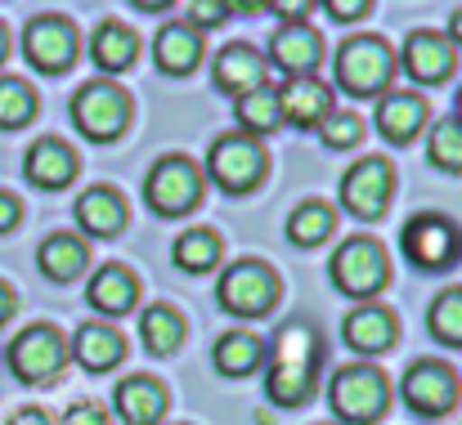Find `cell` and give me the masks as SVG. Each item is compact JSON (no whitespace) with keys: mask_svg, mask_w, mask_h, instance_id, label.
Segmentation results:
<instances>
[{"mask_svg":"<svg viewBox=\"0 0 462 425\" xmlns=\"http://www.w3.org/2000/svg\"><path fill=\"white\" fill-rule=\"evenodd\" d=\"M314 363H319V336L306 322H288L274 336V363L265 372V394L279 408H301L314 390Z\"/></svg>","mask_w":462,"mask_h":425,"instance_id":"cell-1","label":"cell"},{"mask_svg":"<svg viewBox=\"0 0 462 425\" xmlns=\"http://www.w3.org/2000/svg\"><path fill=\"white\" fill-rule=\"evenodd\" d=\"M332 72H337V86L346 95H382V86L395 72V54H391V45L382 36L359 32V36H346L341 41Z\"/></svg>","mask_w":462,"mask_h":425,"instance_id":"cell-2","label":"cell"},{"mask_svg":"<svg viewBox=\"0 0 462 425\" xmlns=\"http://www.w3.org/2000/svg\"><path fill=\"white\" fill-rule=\"evenodd\" d=\"M328 403H332L337 421L373 425L382 412H386V403H391V385H386V376H382L377 367L355 363V367H341V372L332 376V385H328Z\"/></svg>","mask_w":462,"mask_h":425,"instance_id":"cell-3","label":"cell"},{"mask_svg":"<svg viewBox=\"0 0 462 425\" xmlns=\"http://www.w3.org/2000/svg\"><path fill=\"white\" fill-rule=\"evenodd\" d=\"M328 274H332L337 291H346L355 300H368V295H377L382 286L391 283V260H386L382 242H373V238H346L332 251Z\"/></svg>","mask_w":462,"mask_h":425,"instance_id":"cell-4","label":"cell"},{"mask_svg":"<svg viewBox=\"0 0 462 425\" xmlns=\"http://www.w3.org/2000/svg\"><path fill=\"white\" fill-rule=\"evenodd\" d=\"M131 122V95L113 81H86L72 95V126L95 143L117 140Z\"/></svg>","mask_w":462,"mask_h":425,"instance_id":"cell-5","label":"cell"},{"mask_svg":"<svg viewBox=\"0 0 462 425\" xmlns=\"http://www.w3.org/2000/svg\"><path fill=\"white\" fill-rule=\"evenodd\" d=\"M144 197L157 215H184L198 206L202 197V166L184 152H171V157H157L149 179H144Z\"/></svg>","mask_w":462,"mask_h":425,"instance_id":"cell-6","label":"cell"},{"mask_svg":"<svg viewBox=\"0 0 462 425\" xmlns=\"http://www.w3.org/2000/svg\"><path fill=\"white\" fill-rule=\"evenodd\" d=\"M207 175L225 193H252L265 179V148L256 135H220L207 152Z\"/></svg>","mask_w":462,"mask_h":425,"instance_id":"cell-7","label":"cell"},{"mask_svg":"<svg viewBox=\"0 0 462 425\" xmlns=\"http://www.w3.org/2000/svg\"><path fill=\"white\" fill-rule=\"evenodd\" d=\"M400 247H404V260L413 269H427V274H440L449 269L462 256V233L458 224H449L445 215H413L400 233Z\"/></svg>","mask_w":462,"mask_h":425,"instance_id":"cell-8","label":"cell"},{"mask_svg":"<svg viewBox=\"0 0 462 425\" xmlns=\"http://www.w3.org/2000/svg\"><path fill=\"white\" fill-rule=\"evenodd\" d=\"M63 363H68V340L50 322H32L27 331H18L9 340V372L27 385H41V381L59 376Z\"/></svg>","mask_w":462,"mask_h":425,"instance_id":"cell-9","label":"cell"},{"mask_svg":"<svg viewBox=\"0 0 462 425\" xmlns=\"http://www.w3.org/2000/svg\"><path fill=\"white\" fill-rule=\"evenodd\" d=\"M216 300L225 313H238V318H261L274 300H279V278L270 265L261 260H238L225 269V278L216 283Z\"/></svg>","mask_w":462,"mask_h":425,"instance_id":"cell-10","label":"cell"},{"mask_svg":"<svg viewBox=\"0 0 462 425\" xmlns=\"http://www.w3.org/2000/svg\"><path fill=\"white\" fill-rule=\"evenodd\" d=\"M23 54L36 72L59 77L77 59V27L68 18H59V14H41L23 27Z\"/></svg>","mask_w":462,"mask_h":425,"instance_id":"cell-11","label":"cell"},{"mask_svg":"<svg viewBox=\"0 0 462 425\" xmlns=\"http://www.w3.org/2000/svg\"><path fill=\"white\" fill-rule=\"evenodd\" d=\"M458 390L462 385H458V376H454V367L440 363V358L413 363V367L404 372V385H400L409 412H418V417H445V412H454Z\"/></svg>","mask_w":462,"mask_h":425,"instance_id":"cell-12","label":"cell"},{"mask_svg":"<svg viewBox=\"0 0 462 425\" xmlns=\"http://www.w3.org/2000/svg\"><path fill=\"white\" fill-rule=\"evenodd\" d=\"M391 184H395L391 161L364 157V161H355V166L341 175V206H346L350 215H359V220H377V215L386 211V202H391Z\"/></svg>","mask_w":462,"mask_h":425,"instance_id":"cell-13","label":"cell"},{"mask_svg":"<svg viewBox=\"0 0 462 425\" xmlns=\"http://www.w3.org/2000/svg\"><path fill=\"white\" fill-rule=\"evenodd\" d=\"M400 63H404V72H409L418 86H436V81H445V77L454 72L458 54H454V41H449L445 32H413V36L404 41Z\"/></svg>","mask_w":462,"mask_h":425,"instance_id":"cell-14","label":"cell"},{"mask_svg":"<svg viewBox=\"0 0 462 425\" xmlns=\"http://www.w3.org/2000/svg\"><path fill=\"white\" fill-rule=\"evenodd\" d=\"M279 113L283 122H292L297 131H319L323 117L332 113V90L319 77H292L279 90Z\"/></svg>","mask_w":462,"mask_h":425,"instance_id":"cell-15","label":"cell"},{"mask_svg":"<svg viewBox=\"0 0 462 425\" xmlns=\"http://www.w3.org/2000/svg\"><path fill=\"white\" fill-rule=\"evenodd\" d=\"M270 59H274V68H283L288 77H314V68H319V59H323V36H319L314 27H306V23H288V27L274 32Z\"/></svg>","mask_w":462,"mask_h":425,"instance_id":"cell-16","label":"cell"},{"mask_svg":"<svg viewBox=\"0 0 462 425\" xmlns=\"http://www.w3.org/2000/svg\"><path fill=\"white\" fill-rule=\"evenodd\" d=\"M72 211H77V224H81L86 238H113V233L126 229V197L117 188H108V184L86 188Z\"/></svg>","mask_w":462,"mask_h":425,"instance_id":"cell-17","label":"cell"},{"mask_svg":"<svg viewBox=\"0 0 462 425\" xmlns=\"http://www.w3.org/2000/svg\"><path fill=\"white\" fill-rule=\"evenodd\" d=\"M23 175L36 188H63L77 175V152L63 140H54V135H41V140L27 148V157H23Z\"/></svg>","mask_w":462,"mask_h":425,"instance_id":"cell-18","label":"cell"},{"mask_svg":"<svg viewBox=\"0 0 462 425\" xmlns=\"http://www.w3.org/2000/svg\"><path fill=\"white\" fill-rule=\"evenodd\" d=\"M211 77H216V90H225V95L238 99V95L265 86V59H261L252 45H225V50L216 54Z\"/></svg>","mask_w":462,"mask_h":425,"instance_id":"cell-19","label":"cell"},{"mask_svg":"<svg viewBox=\"0 0 462 425\" xmlns=\"http://www.w3.org/2000/svg\"><path fill=\"white\" fill-rule=\"evenodd\" d=\"M341 336H346V345L359 349V354H386V349L395 345V318H391V309H382V304H359L355 313H346Z\"/></svg>","mask_w":462,"mask_h":425,"instance_id":"cell-20","label":"cell"},{"mask_svg":"<svg viewBox=\"0 0 462 425\" xmlns=\"http://www.w3.org/2000/svg\"><path fill=\"white\" fill-rule=\"evenodd\" d=\"M153 59H157L162 72L189 77V72L202 63V32L189 27V23H166L153 41Z\"/></svg>","mask_w":462,"mask_h":425,"instance_id":"cell-21","label":"cell"},{"mask_svg":"<svg viewBox=\"0 0 462 425\" xmlns=\"http://www.w3.org/2000/svg\"><path fill=\"white\" fill-rule=\"evenodd\" d=\"M68 354H72L86 372H113V367L122 363V354H126V340H122L108 322H86V327H77Z\"/></svg>","mask_w":462,"mask_h":425,"instance_id":"cell-22","label":"cell"},{"mask_svg":"<svg viewBox=\"0 0 462 425\" xmlns=\"http://www.w3.org/2000/svg\"><path fill=\"white\" fill-rule=\"evenodd\" d=\"M113 408L126 425H157L166 412V390L157 385L153 376H126L113 390Z\"/></svg>","mask_w":462,"mask_h":425,"instance_id":"cell-23","label":"cell"},{"mask_svg":"<svg viewBox=\"0 0 462 425\" xmlns=\"http://www.w3.org/2000/svg\"><path fill=\"white\" fill-rule=\"evenodd\" d=\"M427 122V99H418L413 90H395L386 99H377V131L391 143H409Z\"/></svg>","mask_w":462,"mask_h":425,"instance_id":"cell-24","label":"cell"},{"mask_svg":"<svg viewBox=\"0 0 462 425\" xmlns=\"http://www.w3.org/2000/svg\"><path fill=\"white\" fill-rule=\"evenodd\" d=\"M135 54H140V36H135V27H126V23H117V18H104L99 27H95V36H90V59L104 68V72H126L131 63H135Z\"/></svg>","mask_w":462,"mask_h":425,"instance_id":"cell-25","label":"cell"},{"mask_svg":"<svg viewBox=\"0 0 462 425\" xmlns=\"http://www.w3.org/2000/svg\"><path fill=\"white\" fill-rule=\"evenodd\" d=\"M86 260H90V251H86V242H81L77 233H50V238L41 242V251H36L41 274L59 286L72 283V278H81Z\"/></svg>","mask_w":462,"mask_h":425,"instance_id":"cell-26","label":"cell"},{"mask_svg":"<svg viewBox=\"0 0 462 425\" xmlns=\"http://www.w3.org/2000/svg\"><path fill=\"white\" fill-rule=\"evenodd\" d=\"M135 295H140V283H135V274L122 269V265L95 269V278L86 286V300H90V309H99V313H126V309L135 304Z\"/></svg>","mask_w":462,"mask_h":425,"instance_id":"cell-27","label":"cell"},{"mask_svg":"<svg viewBox=\"0 0 462 425\" xmlns=\"http://www.w3.org/2000/svg\"><path fill=\"white\" fill-rule=\"evenodd\" d=\"M140 340H144V349L157 354V358L175 354L180 340H184V322H180V313H175L171 304H149V309L140 313Z\"/></svg>","mask_w":462,"mask_h":425,"instance_id":"cell-28","label":"cell"},{"mask_svg":"<svg viewBox=\"0 0 462 425\" xmlns=\"http://www.w3.org/2000/svg\"><path fill=\"white\" fill-rule=\"evenodd\" d=\"M261 354H265V349H261V340H256L252 331H225V336L216 340V349H211L220 376H247V372H256Z\"/></svg>","mask_w":462,"mask_h":425,"instance_id":"cell-29","label":"cell"},{"mask_svg":"<svg viewBox=\"0 0 462 425\" xmlns=\"http://www.w3.org/2000/svg\"><path fill=\"white\" fill-rule=\"evenodd\" d=\"M234 113H238V126H243L247 135H265V131H274V126L283 122V113H279V90H274V86H256V90L238 95Z\"/></svg>","mask_w":462,"mask_h":425,"instance_id":"cell-30","label":"cell"},{"mask_svg":"<svg viewBox=\"0 0 462 425\" xmlns=\"http://www.w3.org/2000/svg\"><path fill=\"white\" fill-rule=\"evenodd\" d=\"M171 260H175V269H184V274H207V269H216V260H220V238H216L211 229H189V233L175 238Z\"/></svg>","mask_w":462,"mask_h":425,"instance_id":"cell-31","label":"cell"},{"mask_svg":"<svg viewBox=\"0 0 462 425\" xmlns=\"http://www.w3.org/2000/svg\"><path fill=\"white\" fill-rule=\"evenodd\" d=\"M332 224H337L332 206H323V202H301V206L288 215V242H292V247H319V242L332 233Z\"/></svg>","mask_w":462,"mask_h":425,"instance_id":"cell-32","label":"cell"},{"mask_svg":"<svg viewBox=\"0 0 462 425\" xmlns=\"http://www.w3.org/2000/svg\"><path fill=\"white\" fill-rule=\"evenodd\" d=\"M427 157L431 166L449 170V175H462V122L458 117H440L427 135Z\"/></svg>","mask_w":462,"mask_h":425,"instance_id":"cell-33","label":"cell"},{"mask_svg":"<svg viewBox=\"0 0 462 425\" xmlns=\"http://www.w3.org/2000/svg\"><path fill=\"white\" fill-rule=\"evenodd\" d=\"M36 117V90L18 77H0V131H18Z\"/></svg>","mask_w":462,"mask_h":425,"instance_id":"cell-34","label":"cell"},{"mask_svg":"<svg viewBox=\"0 0 462 425\" xmlns=\"http://www.w3.org/2000/svg\"><path fill=\"white\" fill-rule=\"evenodd\" d=\"M427 327L440 345H462V286H449L431 300V313H427Z\"/></svg>","mask_w":462,"mask_h":425,"instance_id":"cell-35","label":"cell"},{"mask_svg":"<svg viewBox=\"0 0 462 425\" xmlns=\"http://www.w3.org/2000/svg\"><path fill=\"white\" fill-rule=\"evenodd\" d=\"M319 135H323V143L328 148H355L359 143V135H364V122L355 117V113H328L323 117V126H319Z\"/></svg>","mask_w":462,"mask_h":425,"instance_id":"cell-36","label":"cell"},{"mask_svg":"<svg viewBox=\"0 0 462 425\" xmlns=\"http://www.w3.org/2000/svg\"><path fill=\"white\" fill-rule=\"evenodd\" d=\"M229 18V5L225 0H193V9H189V27H220Z\"/></svg>","mask_w":462,"mask_h":425,"instance_id":"cell-37","label":"cell"},{"mask_svg":"<svg viewBox=\"0 0 462 425\" xmlns=\"http://www.w3.org/2000/svg\"><path fill=\"white\" fill-rule=\"evenodd\" d=\"M319 5L328 9L332 23H359V18L373 9V0H319Z\"/></svg>","mask_w":462,"mask_h":425,"instance_id":"cell-38","label":"cell"},{"mask_svg":"<svg viewBox=\"0 0 462 425\" xmlns=\"http://www.w3.org/2000/svg\"><path fill=\"white\" fill-rule=\"evenodd\" d=\"M59 425H108V412H104L99 403H90V399H77V403L63 412Z\"/></svg>","mask_w":462,"mask_h":425,"instance_id":"cell-39","label":"cell"},{"mask_svg":"<svg viewBox=\"0 0 462 425\" xmlns=\"http://www.w3.org/2000/svg\"><path fill=\"white\" fill-rule=\"evenodd\" d=\"M314 5H319V0H270L265 9H274V14L283 18V23H301V18H306Z\"/></svg>","mask_w":462,"mask_h":425,"instance_id":"cell-40","label":"cell"},{"mask_svg":"<svg viewBox=\"0 0 462 425\" xmlns=\"http://www.w3.org/2000/svg\"><path fill=\"white\" fill-rule=\"evenodd\" d=\"M18 220H23V202H18L14 193H5V188H0V233H9Z\"/></svg>","mask_w":462,"mask_h":425,"instance_id":"cell-41","label":"cell"},{"mask_svg":"<svg viewBox=\"0 0 462 425\" xmlns=\"http://www.w3.org/2000/svg\"><path fill=\"white\" fill-rule=\"evenodd\" d=\"M5 425H54V421H50L41 408H23V412H14V417H9Z\"/></svg>","mask_w":462,"mask_h":425,"instance_id":"cell-42","label":"cell"},{"mask_svg":"<svg viewBox=\"0 0 462 425\" xmlns=\"http://www.w3.org/2000/svg\"><path fill=\"white\" fill-rule=\"evenodd\" d=\"M14 304H18V300H14V291H9V286L0 283V327L9 322V313H14Z\"/></svg>","mask_w":462,"mask_h":425,"instance_id":"cell-43","label":"cell"},{"mask_svg":"<svg viewBox=\"0 0 462 425\" xmlns=\"http://www.w3.org/2000/svg\"><path fill=\"white\" fill-rule=\"evenodd\" d=\"M225 5H229V14H234V9H243V14H256V9H265L270 0H225Z\"/></svg>","mask_w":462,"mask_h":425,"instance_id":"cell-44","label":"cell"},{"mask_svg":"<svg viewBox=\"0 0 462 425\" xmlns=\"http://www.w3.org/2000/svg\"><path fill=\"white\" fill-rule=\"evenodd\" d=\"M449 41L462 45V9H454V18H449Z\"/></svg>","mask_w":462,"mask_h":425,"instance_id":"cell-45","label":"cell"},{"mask_svg":"<svg viewBox=\"0 0 462 425\" xmlns=\"http://www.w3.org/2000/svg\"><path fill=\"white\" fill-rule=\"evenodd\" d=\"M135 5H140V9H149V14H153V9H166V5H171V0H135Z\"/></svg>","mask_w":462,"mask_h":425,"instance_id":"cell-46","label":"cell"},{"mask_svg":"<svg viewBox=\"0 0 462 425\" xmlns=\"http://www.w3.org/2000/svg\"><path fill=\"white\" fill-rule=\"evenodd\" d=\"M5 54H9V32H5V23H0V63H5Z\"/></svg>","mask_w":462,"mask_h":425,"instance_id":"cell-47","label":"cell"},{"mask_svg":"<svg viewBox=\"0 0 462 425\" xmlns=\"http://www.w3.org/2000/svg\"><path fill=\"white\" fill-rule=\"evenodd\" d=\"M454 117H458V122H462V90H458V113H454Z\"/></svg>","mask_w":462,"mask_h":425,"instance_id":"cell-48","label":"cell"}]
</instances>
